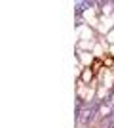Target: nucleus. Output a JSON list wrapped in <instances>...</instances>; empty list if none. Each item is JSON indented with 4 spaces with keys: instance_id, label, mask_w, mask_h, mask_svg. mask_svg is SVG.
Listing matches in <instances>:
<instances>
[{
    "instance_id": "nucleus-1",
    "label": "nucleus",
    "mask_w": 114,
    "mask_h": 128,
    "mask_svg": "<svg viewBox=\"0 0 114 128\" xmlns=\"http://www.w3.org/2000/svg\"><path fill=\"white\" fill-rule=\"evenodd\" d=\"M109 40H110V42H114V31H112V32L109 34Z\"/></svg>"
}]
</instances>
